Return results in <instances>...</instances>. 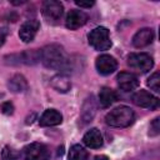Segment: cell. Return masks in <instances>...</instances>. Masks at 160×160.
Segmentation results:
<instances>
[{"label": "cell", "instance_id": "6da1fadb", "mask_svg": "<svg viewBox=\"0 0 160 160\" xmlns=\"http://www.w3.org/2000/svg\"><path fill=\"white\" fill-rule=\"evenodd\" d=\"M40 60L46 68L59 71H69L71 69V61L64 48L58 44H50L41 50Z\"/></svg>", "mask_w": 160, "mask_h": 160}, {"label": "cell", "instance_id": "7a4b0ae2", "mask_svg": "<svg viewBox=\"0 0 160 160\" xmlns=\"http://www.w3.org/2000/svg\"><path fill=\"white\" fill-rule=\"evenodd\" d=\"M134 120H135L134 111L129 106H125V105H121V106L112 109L105 116V122L110 126H114V128L130 126L134 122Z\"/></svg>", "mask_w": 160, "mask_h": 160}, {"label": "cell", "instance_id": "3957f363", "mask_svg": "<svg viewBox=\"0 0 160 160\" xmlns=\"http://www.w3.org/2000/svg\"><path fill=\"white\" fill-rule=\"evenodd\" d=\"M88 39H89V44L95 50H99V51L108 50L111 46L109 30L104 26H99V28H95L94 30H91L90 34L88 35Z\"/></svg>", "mask_w": 160, "mask_h": 160}, {"label": "cell", "instance_id": "277c9868", "mask_svg": "<svg viewBox=\"0 0 160 160\" xmlns=\"http://www.w3.org/2000/svg\"><path fill=\"white\" fill-rule=\"evenodd\" d=\"M42 16L44 19L49 22V24H58L59 20L61 19L62 16V12H64V8H62V4L60 1H56V0H48V1H44L42 2Z\"/></svg>", "mask_w": 160, "mask_h": 160}, {"label": "cell", "instance_id": "5b68a950", "mask_svg": "<svg viewBox=\"0 0 160 160\" xmlns=\"http://www.w3.org/2000/svg\"><path fill=\"white\" fill-rule=\"evenodd\" d=\"M128 65L132 70L144 74L154 66V60L149 54H145V52L130 54L128 56Z\"/></svg>", "mask_w": 160, "mask_h": 160}, {"label": "cell", "instance_id": "8992f818", "mask_svg": "<svg viewBox=\"0 0 160 160\" xmlns=\"http://www.w3.org/2000/svg\"><path fill=\"white\" fill-rule=\"evenodd\" d=\"M25 160H49V150L44 144L31 142L24 148Z\"/></svg>", "mask_w": 160, "mask_h": 160}, {"label": "cell", "instance_id": "52a82bcc", "mask_svg": "<svg viewBox=\"0 0 160 160\" xmlns=\"http://www.w3.org/2000/svg\"><path fill=\"white\" fill-rule=\"evenodd\" d=\"M132 101L138 106L146 108L150 110H155L159 106V99L152 94L148 92L146 90H139L138 92H135L132 95Z\"/></svg>", "mask_w": 160, "mask_h": 160}, {"label": "cell", "instance_id": "ba28073f", "mask_svg": "<svg viewBox=\"0 0 160 160\" xmlns=\"http://www.w3.org/2000/svg\"><path fill=\"white\" fill-rule=\"evenodd\" d=\"M95 66H96V70H98L101 75H109V74H112V72L116 70V68H118V61H116L115 58H112L111 55L102 54V55H100V56L96 58Z\"/></svg>", "mask_w": 160, "mask_h": 160}, {"label": "cell", "instance_id": "9c48e42d", "mask_svg": "<svg viewBox=\"0 0 160 160\" xmlns=\"http://www.w3.org/2000/svg\"><path fill=\"white\" fill-rule=\"evenodd\" d=\"M39 29H40V22L38 20H35V19L28 20L20 26L19 36L24 42H30V41L34 40V38L38 34Z\"/></svg>", "mask_w": 160, "mask_h": 160}, {"label": "cell", "instance_id": "30bf717a", "mask_svg": "<svg viewBox=\"0 0 160 160\" xmlns=\"http://www.w3.org/2000/svg\"><path fill=\"white\" fill-rule=\"evenodd\" d=\"M88 20V15L81 10H70L65 19V25L70 30H76L85 25Z\"/></svg>", "mask_w": 160, "mask_h": 160}, {"label": "cell", "instance_id": "8fae6325", "mask_svg": "<svg viewBox=\"0 0 160 160\" xmlns=\"http://www.w3.org/2000/svg\"><path fill=\"white\" fill-rule=\"evenodd\" d=\"M154 40V31L149 28L140 29L134 36H132V45L135 48H144L151 44Z\"/></svg>", "mask_w": 160, "mask_h": 160}, {"label": "cell", "instance_id": "7c38bea8", "mask_svg": "<svg viewBox=\"0 0 160 160\" xmlns=\"http://www.w3.org/2000/svg\"><path fill=\"white\" fill-rule=\"evenodd\" d=\"M116 79H118V84H119L120 89H122L124 91H131V90H134L139 86L138 78L131 72L122 71L118 75Z\"/></svg>", "mask_w": 160, "mask_h": 160}, {"label": "cell", "instance_id": "4fadbf2b", "mask_svg": "<svg viewBox=\"0 0 160 160\" xmlns=\"http://www.w3.org/2000/svg\"><path fill=\"white\" fill-rule=\"evenodd\" d=\"M61 121H62V115L55 109L45 110L39 120L41 126H55V125L61 124Z\"/></svg>", "mask_w": 160, "mask_h": 160}, {"label": "cell", "instance_id": "5bb4252c", "mask_svg": "<svg viewBox=\"0 0 160 160\" xmlns=\"http://www.w3.org/2000/svg\"><path fill=\"white\" fill-rule=\"evenodd\" d=\"M82 141L86 146H89L91 149H98L102 145V136H101L100 131L96 128H92V129H90L89 131L85 132V135L82 138Z\"/></svg>", "mask_w": 160, "mask_h": 160}, {"label": "cell", "instance_id": "9a60e30c", "mask_svg": "<svg viewBox=\"0 0 160 160\" xmlns=\"http://www.w3.org/2000/svg\"><path fill=\"white\" fill-rule=\"evenodd\" d=\"M50 82H51V86L59 92H68L71 88V82H70L69 78L64 74H58V75L52 76Z\"/></svg>", "mask_w": 160, "mask_h": 160}, {"label": "cell", "instance_id": "2e32d148", "mask_svg": "<svg viewBox=\"0 0 160 160\" xmlns=\"http://www.w3.org/2000/svg\"><path fill=\"white\" fill-rule=\"evenodd\" d=\"M8 86L12 92H24L28 89V81L21 74H16L9 79Z\"/></svg>", "mask_w": 160, "mask_h": 160}, {"label": "cell", "instance_id": "e0dca14e", "mask_svg": "<svg viewBox=\"0 0 160 160\" xmlns=\"http://www.w3.org/2000/svg\"><path fill=\"white\" fill-rule=\"evenodd\" d=\"M118 100V96L115 94L114 90H111L110 88H102L99 92V101L101 104V106L108 108L110 105H112L115 101Z\"/></svg>", "mask_w": 160, "mask_h": 160}, {"label": "cell", "instance_id": "ac0fdd59", "mask_svg": "<svg viewBox=\"0 0 160 160\" xmlns=\"http://www.w3.org/2000/svg\"><path fill=\"white\" fill-rule=\"evenodd\" d=\"M89 152L79 144H75L69 150V160H88Z\"/></svg>", "mask_w": 160, "mask_h": 160}, {"label": "cell", "instance_id": "d6986e66", "mask_svg": "<svg viewBox=\"0 0 160 160\" xmlns=\"http://www.w3.org/2000/svg\"><path fill=\"white\" fill-rule=\"evenodd\" d=\"M148 86H150V89H152L155 92L160 91V75L159 72H154L149 79H148Z\"/></svg>", "mask_w": 160, "mask_h": 160}, {"label": "cell", "instance_id": "ffe728a7", "mask_svg": "<svg viewBox=\"0 0 160 160\" xmlns=\"http://www.w3.org/2000/svg\"><path fill=\"white\" fill-rule=\"evenodd\" d=\"M1 156H2V160H18V159H19L16 151H14L12 149H10V148H8V146L4 148Z\"/></svg>", "mask_w": 160, "mask_h": 160}, {"label": "cell", "instance_id": "44dd1931", "mask_svg": "<svg viewBox=\"0 0 160 160\" xmlns=\"http://www.w3.org/2000/svg\"><path fill=\"white\" fill-rule=\"evenodd\" d=\"M159 132H160V119L156 118L150 124V131H149V134L151 136H156V135H159Z\"/></svg>", "mask_w": 160, "mask_h": 160}, {"label": "cell", "instance_id": "7402d4cb", "mask_svg": "<svg viewBox=\"0 0 160 160\" xmlns=\"http://www.w3.org/2000/svg\"><path fill=\"white\" fill-rule=\"evenodd\" d=\"M0 110H1V112L5 114V115H11V114L14 112V105H12L10 101H5V102L1 104Z\"/></svg>", "mask_w": 160, "mask_h": 160}, {"label": "cell", "instance_id": "603a6c76", "mask_svg": "<svg viewBox=\"0 0 160 160\" xmlns=\"http://www.w3.org/2000/svg\"><path fill=\"white\" fill-rule=\"evenodd\" d=\"M8 35H9L8 28H0V46L4 45V42H5L6 38H8Z\"/></svg>", "mask_w": 160, "mask_h": 160}, {"label": "cell", "instance_id": "cb8c5ba5", "mask_svg": "<svg viewBox=\"0 0 160 160\" xmlns=\"http://www.w3.org/2000/svg\"><path fill=\"white\" fill-rule=\"evenodd\" d=\"M75 4H76L78 6H80V8H86V9H88V8H91V6L94 5V1H81V0L79 1V0H76Z\"/></svg>", "mask_w": 160, "mask_h": 160}, {"label": "cell", "instance_id": "d4e9b609", "mask_svg": "<svg viewBox=\"0 0 160 160\" xmlns=\"http://www.w3.org/2000/svg\"><path fill=\"white\" fill-rule=\"evenodd\" d=\"M94 160H109V159H108V156H105V155H98V156L94 158Z\"/></svg>", "mask_w": 160, "mask_h": 160}]
</instances>
